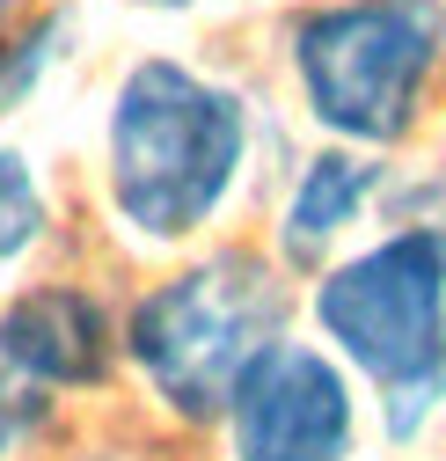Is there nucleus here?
<instances>
[{"label":"nucleus","instance_id":"obj_1","mask_svg":"<svg viewBox=\"0 0 446 461\" xmlns=\"http://www.w3.org/2000/svg\"><path fill=\"white\" fill-rule=\"evenodd\" d=\"M249 161V110L176 59H147L110 103V205L147 242H183L227 205Z\"/></svg>","mask_w":446,"mask_h":461},{"label":"nucleus","instance_id":"obj_2","mask_svg":"<svg viewBox=\"0 0 446 461\" xmlns=\"http://www.w3.org/2000/svg\"><path fill=\"white\" fill-rule=\"evenodd\" d=\"M315 322L337 352L380 381L388 432L417 439L446 388V235L403 227L315 285Z\"/></svg>","mask_w":446,"mask_h":461},{"label":"nucleus","instance_id":"obj_3","mask_svg":"<svg viewBox=\"0 0 446 461\" xmlns=\"http://www.w3.org/2000/svg\"><path fill=\"white\" fill-rule=\"evenodd\" d=\"M278 330H286L278 271L249 249H227L169 285H154L125 322V352L139 359V374L176 418L205 425V418H227L235 381L249 374L263 344H278Z\"/></svg>","mask_w":446,"mask_h":461},{"label":"nucleus","instance_id":"obj_4","mask_svg":"<svg viewBox=\"0 0 446 461\" xmlns=\"http://www.w3.org/2000/svg\"><path fill=\"white\" fill-rule=\"evenodd\" d=\"M446 51V0H337L293 30V67L315 125L388 147L417 125L424 81Z\"/></svg>","mask_w":446,"mask_h":461},{"label":"nucleus","instance_id":"obj_5","mask_svg":"<svg viewBox=\"0 0 446 461\" xmlns=\"http://www.w3.org/2000/svg\"><path fill=\"white\" fill-rule=\"evenodd\" d=\"M235 461H344L352 454V381L315 344H263L227 395Z\"/></svg>","mask_w":446,"mask_h":461},{"label":"nucleus","instance_id":"obj_6","mask_svg":"<svg viewBox=\"0 0 446 461\" xmlns=\"http://www.w3.org/2000/svg\"><path fill=\"white\" fill-rule=\"evenodd\" d=\"M0 352L37 388H95L110 374V315L81 285H30L0 315Z\"/></svg>","mask_w":446,"mask_h":461},{"label":"nucleus","instance_id":"obj_7","mask_svg":"<svg viewBox=\"0 0 446 461\" xmlns=\"http://www.w3.org/2000/svg\"><path fill=\"white\" fill-rule=\"evenodd\" d=\"M373 184H380V168L366 154H337V147L315 154L300 168V184H293V205H286V257L293 264H322L329 242L366 212Z\"/></svg>","mask_w":446,"mask_h":461},{"label":"nucleus","instance_id":"obj_8","mask_svg":"<svg viewBox=\"0 0 446 461\" xmlns=\"http://www.w3.org/2000/svg\"><path fill=\"white\" fill-rule=\"evenodd\" d=\"M44 191H37V176H30V161L22 154H8L0 147V264H15L37 235H44Z\"/></svg>","mask_w":446,"mask_h":461},{"label":"nucleus","instance_id":"obj_9","mask_svg":"<svg viewBox=\"0 0 446 461\" xmlns=\"http://www.w3.org/2000/svg\"><path fill=\"white\" fill-rule=\"evenodd\" d=\"M44 411H51V402H44V388L8 359V352H0V454H8V447H22L37 425H44Z\"/></svg>","mask_w":446,"mask_h":461},{"label":"nucleus","instance_id":"obj_10","mask_svg":"<svg viewBox=\"0 0 446 461\" xmlns=\"http://www.w3.org/2000/svg\"><path fill=\"white\" fill-rule=\"evenodd\" d=\"M432 198H439V212H432L424 227H439V235H446V168H439V184H432Z\"/></svg>","mask_w":446,"mask_h":461},{"label":"nucleus","instance_id":"obj_11","mask_svg":"<svg viewBox=\"0 0 446 461\" xmlns=\"http://www.w3.org/2000/svg\"><path fill=\"white\" fill-rule=\"evenodd\" d=\"M154 8H183V0H154Z\"/></svg>","mask_w":446,"mask_h":461}]
</instances>
